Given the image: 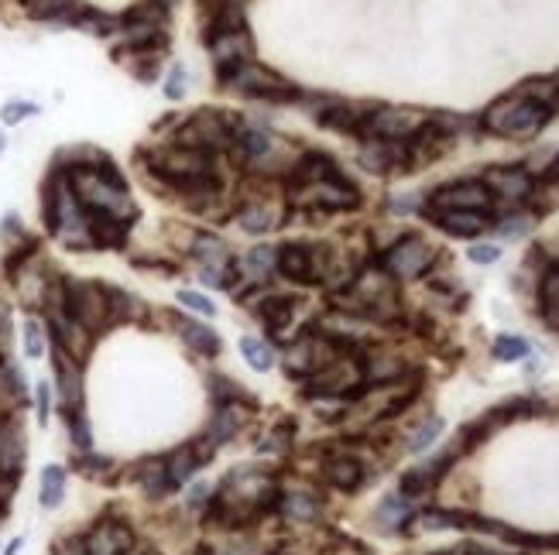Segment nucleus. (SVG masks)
<instances>
[{"instance_id": "obj_1", "label": "nucleus", "mask_w": 559, "mask_h": 555, "mask_svg": "<svg viewBox=\"0 0 559 555\" xmlns=\"http://www.w3.org/2000/svg\"><path fill=\"white\" fill-rule=\"evenodd\" d=\"M549 120H553V114H549L542 103L529 100L525 93H508L484 110L481 124H484V131L498 134V138L525 141V138H535Z\"/></svg>"}, {"instance_id": "obj_2", "label": "nucleus", "mask_w": 559, "mask_h": 555, "mask_svg": "<svg viewBox=\"0 0 559 555\" xmlns=\"http://www.w3.org/2000/svg\"><path fill=\"white\" fill-rule=\"evenodd\" d=\"M217 79L223 83V90L251 96V100H265V103H292L302 96L299 86L289 83V79H282L278 72L258 66V62H241L237 69L223 72V76H217Z\"/></svg>"}, {"instance_id": "obj_3", "label": "nucleus", "mask_w": 559, "mask_h": 555, "mask_svg": "<svg viewBox=\"0 0 559 555\" xmlns=\"http://www.w3.org/2000/svg\"><path fill=\"white\" fill-rule=\"evenodd\" d=\"M175 144L206 151V155H220V151L234 148V124L220 110H199L175 131Z\"/></svg>"}, {"instance_id": "obj_4", "label": "nucleus", "mask_w": 559, "mask_h": 555, "mask_svg": "<svg viewBox=\"0 0 559 555\" xmlns=\"http://www.w3.org/2000/svg\"><path fill=\"white\" fill-rule=\"evenodd\" d=\"M213 158L217 155H206V151H193V148H182V144H172V148L155 151V172L182 192L186 185L217 175V162H213Z\"/></svg>"}, {"instance_id": "obj_5", "label": "nucleus", "mask_w": 559, "mask_h": 555, "mask_svg": "<svg viewBox=\"0 0 559 555\" xmlns=\"http://www.w3.org/2000/svg\"><path fill=\"white\" fill-rule=\"evenodd\" d=\"M66 312L83 323L90 333H100L114 323V312H110V292L107 285H97V281H76L66 278Z\"/></svg>"}, {"instance_id": "obj_6", "label": "nucleus", "mask_w": 559, "mask_h": 555, "mask_svg": "<svg viewBox=\"0 0 559 555\" xmlns=\"http://www.w3.org/2000/svg\"><path fill=\"white\" fill-rule=\"evenodd\" d=\"M429 120V114L409 107H381L364 114L361 120V138H381V141H409L415 131Z\"/></svg>"}, {"instance_id": "obj_7", "label": "nucleus", "mask_w": 559, "mask_h": 555, "mask_svg": "<svg viewBox=\"0 0 559 555\" xmlns=\"http://www.w3.org/2000/svg\"><path fill=\"white\" fill-rule=\"evenodd\" d=\"M436 261V247L426 244L422 237H402L398 244H391L385 257H381V268L388 271L391 278H402V281H412V278H422L429 268H433Z\"/></svg>"}, {"instance_id": "obj_8", "label": "nucleus", "mask_w": 559, "mask_h": 555, "mask_svg": "<svg viewBox=\"0 0 559 555\" xmlns=\"http://www.w3.org/2000/svg\"><path fill=\"white\" fill-rule=\"evenodd\" d=\"M494 196L487 192L481 179H460L450 185H439L429 196L426 209H474V213H491Z\"/></svg>"}, {"instance_id": "obj_9", "label": "nucleus", "mask_w": 559, "mask_h": 555, "mask_svg": "<svg viewBox=\"0 0 559 555\" xmlns=\"http://www.w3.org/2000/svg\"><path fill=\"white\" fill-rule=\"evenodd\" d=\"M203 42L210 48L213 62H217V76L237 69L241 62H251V55H254V42H251V35H247V28L210 31V35H203Z\"/></svg>"}, {"instance_id": "obj_10", "label": "nucleus", "mask_w": 559, "mask_h": 555, "mask_svg": "<svg viewBox=\"0 0 559 555\" xmlns=\"http://www.w3.org/2000/svg\"><path fill=\"white\" fill-rule=\"evenodd\" d=\"M357 165L367 168L374 175H391V172H412L409 165V151H405V141H381V138H367L357 151Z\"/></svg>"}, {"instance_id": "obj_11", "label": "nucleus", "mask_w": 559, "mask_h": 555, "mask_svg": "<svg viewBox=\"0 0 559 555\" xmlns=\"http://www.w3.org/2000/svg\"><path fill=\"white\" fill-rule=\"evenodd\" d=\"M487 192H491L494 199H508V203H522V199H529L535 192V179L529 168L522 165H494L484 172Z\"/></svg>"}, {"instance_id": "obj_12", "label": "nucleus", "mask_w": 559, "mask_h": 555, "mask_svg": "<svg viewBox=\"0 0 559 555\" xmlns=\"http://www.w3.org/2000/svg\"><path fill=\"white\" fill-rule=\"evenodd\" d=\"M25 456H28L25 422H21V415H7L4 422H0V473H4V477L21 480Z\"/></svg>"}, {"instance_id": "obj_13", "label": "nucleus", "mask_w": 559, "mask_h": 555, "mask_svg": "<svg viewBox=\"0 0 559 555\" xmlns=\"http://www.w3.org/2000/svg\"><path fill=\"white\" fill-rule=\"evenodd\" d=\"M49 333H52V343L59 350H66L69 357L76 360V364H83L86 357H90L93 350V333L86 329L83 323H76L69 312H49Z\"/></svg>"}, {"instance_id": "obj_14", "label": "nucleus", "mask_w": 559, "mask_h": 555, "mask_svg": "<svg viewBox=\"0 0 559 555\" xmlns=\"http://www.w3.org/2000/svg\"><path fill=\"white\" fill-rule=\"evenodd\" d=\"M52 367H55V388L66 412H83V367L52 343Z\"/></svg>"}, {"instance_id": "obj_15", "label": "nucleus", "mask_w": 559, "mask_h": 555, "mask_svg": "<svg viewBox=\"0 0 559 555\" xmlns=\"http://www.w3.org/2000/svg\"><path fill=\"white\" fill-rule=\"evenodd\" d=\"M422 213H426L443 233L460 237V240H470V237H477V233H484L487 227H491L487 213H474V209H426L422 206Z\"/></svg>"}, {"instance_id": "obj_16", "label": "nucleus", "mask_w": 559, "mask_h": 555, "mask_svg": "<svg viewBox=\"0 0 559 555\" xmlns=\"http://www.w3.org/2000/svg\"><path fill=\"white\" fill-rule=\"evenodd\" d=\"M323 477H326V484L333 490H340V494H357L367 480V470L354 453H337L326 460Z\"/></svg>"}, {"instance_id": "obj_17", "label": "nucleus", "mask_w": 559, "mask_h": 555, "mask_svg": "<svg viewBox=\"0 0 559 555\" xmlns=\"http://www.w3.org/2000/svg\"><path fill=\"white\" fill-rule=\"evenodd\" d=\"M83 542H86V555H124L134 545V532L124 521H100Z\"/></svg>"}, {"instance_id": "obj_18", "label": "nucleus", "mask_w": 559, "mask_h": 555, "mask_svg": "<svg viewBox=\"0 0 559 555\" xmlns=\"http://www.w3.org/2000/svg\"><path fill=\"white\" fill-rule=\"evenodd\" d=\"M193 254L203 271H217V275H223V278H237L234 254H230V247L223 244L220 237L199 233V237H193Z\"/></svg>"}, {"instance_id": "obj_19", "label": "nucleus", "mask_w": 559, "mask_h": 555, "mask_svg": "<svg viewBox=\"0 0 559 555\" xmlns=\"http://www.w3.org/2000/svg\"><path fill=\"white\" fill-rule=\"evenodd\" d=\"M134 480L141 484V490H145V497H151V501H165V497L172 494V480H169V470H165V456H151V460H141L138 466H134L131 473Z\"/></svg>"}, {"instance_id": "obj_20", "label": "nucleus", "mask_w": 559, "mask_h": 555, "mask_svg": "<svg viewBox=\"0 0 559 555\" xmlns=\"http://www.w3.org/2000/svg\"><path fill=\"white\" fill-rule=\"evenodd\" d=\"M175 329H179L182 343L193 353H199V357H217L220 353V336L213 333L210 326L196 323V319H189V316H175Z\"/></svg>"}, {"instance_id": "obj_21", "label": "nucleus", "mask_w": 559, "mask_h": 555, "mask_svg": "<svg viewBox=\"0 0 559 555\" xmlns=\"http://www.w3.org/2000/svg\"><path fill=\"white\" fill-rule=\"evenodd\" d=\"M364 384L367 388H385V384H398L409 374V364L402 357H364Z\"/></svg>"}, {"instance_id": "obj_22", "label": "nucleus", "mask_w": 559, "mask_h": 555, "mask_svg": "<svg viewBox=\"0 0 559 555\" xmlns=\"http://www.w3.org/2000/svg\"><path fill=\"white\" fill-rule=\"evenodd\" d=\"M295 299H289V295H261V302H258V319L265 323L271 333H278L282 336V329L292 323V316H295Z\"/></svg>"}, {"instance_id": "obj_23", "label": "nucleus", "mask_w": 559, "mask_h": 555, "mask_svg": "<svg viewBox=\"0 0 559 555\" xmlns=\"http://www.w3.org/2000/svg\"><path fill=\"white\" fill-rule=\"evenodd\" d=\"M378 525H381V532H388V535H398V532H405V525L415 518V511H412V501L409 497H402V494H391L385 497V501L378 504Z\"/></svg>"}, {"instance_id": "obj_24", "label": "nucleus", "mask_w": 559, "mask_h": 555, "mask_svg": "<svg viewBox=\"0 0 559 555\" xmlns=\"http://www.w3.org/2000/svg\"><path fill=\"white\" fill-rule=\"evenodd\" d=\"M275 271H278V247H268V244L251 247V251H247V257L241 261V275L247 281H254V285L268 281L271 275H275Z\"/></svg>"}, {"instance_id": "obj_25", "label": "nucleus", "mask_w": 559, "mask_h": 555, "mask_svg": "<svg viewBox=\"0 0 559 555\" xmlns=\"http://www.w3.org/2000/svg\"><path fill=\"white\" fill-rule=\"evenodd\" d=\"M244 425V412L237 405H220L217 415L210 418V429H206V436H210L217 446H227V442L237 439V432H241Z\"/></svg>"}, {"instance_id": "obj_26", "label": "nucleus", "mask_w": 559, "mask_h": 555, "mask_svg": "<svg viewBox=\"0 0 559 555\" xmlns=\"http://www.w3.org/2000/svg\"><path fill=\"white\" fill-rule=\"evenodd\" d=\"M278 511L289 521H299V525H309V521L319 518V497L309 494V490H292V494H282V504Z\"/></svg>"}, {"instance_id": "obj_27", "label": "nucleus", "mask_w": 559, "mask_h": 555, "mask_svg": "<svg viewBox=\"0 0 559 555\" xmlns=\"http://www.w3.org/2000/svg\"><path fill=\"white\" fill-rule=\"evenodd\" d=\"M199 456H196V449L189 446H179V449H172L169 456H165V470H169V480H172V487H182V484H189V480L196 477V470H199Z\"/></svg>"}, {"instance_id": "obj_28", "label": "nucleus", "mask_w": 559, "mask_h": 555, "mask_svg": "<svg viewBox=\"0 0 559 555\" xmlns=\"http://www.w3.org/2000/svg\"><path fill=\"white\" fill-rule=\"evenodd\" d=\"M0 398H7L11 405H25L28 401V384L18 364H11V357H0Z\"/></svg>"}, {"instance_id": "obj_29", "label": "nucleus", "mask_w": 559, "mask_h": 555, "mask_svg": "<svg viewBox=\"0 0 559 555\" xmlns=\"http://www.w3.org/2000/svg\"><path fill=\"white\" fill-rule=\"evenodd\" d=\"M237 223H241L244 233H268L271 227H278V216H275V209L265 203H247L241 206V213H237Z\"/></svg>"}, {"instance_id": "obj_30", "label": "nucleus", "mask_w": 559, "mask_h": 555, "mask_svg": "<svg viewBox=\"0 0 559 555\" xmlns=\"http://www.w3.org/2000/svg\"><path fill=\"white\" fill-rule=\"evenodd\" d=\"M62 497H66V470L52 463L42 470V508H59Z\"/></svg>"}, {"instance_id": "obj_31", "label": "nucleus", "mask_w": 559, "mask_h": 555, "mask_svg": "<svg viewBox=\"0 0 559 555\" xmlns=\"http://www.w3.org/2000/svg\"><path fill=\"white\" fill-rule=\"evenodd\" d=\"M433 487H436V480L429 477L422 466H412V470H405L402 480H398V494L409 497V501H415V497H426Z\"/></svg>"}, {"instance_id": "obj_32", "label": "nucleus", "mask_w": 559, "mask_h": 555, "mask_svg": "<svg viewBox=\"0 0 559 555\" xmlns=\"http://www.w3.org/2000/svg\"><path fill=\"white\" fill-rule=\"evenodd\" d=\"M241 353H244V360L251 364V370H271V364H275V353H271V347L261 336H244L241 340Z\"/></svg>"}, {"instance_id": "obj_33", "label": "nucleus", "mask_w": 559, "mask_h": 555, "mask_svg": "<svg viewBox=\"0 0 559 555\" xmlns=\"http://www.w3.org/2000/svg\"><path fill=\"white\" fill-rule=\"evenodd\" d=\"M66 429H69V442H73L79 453H90V449H93V432H90L86 415L83 412H66Z\"/></svg>"}, {"instance_id": "obj_34", "label": "nucleus", "mask_w": 559, "mask_h": 555, "mask_svg": "<svg viewBox=\"0 0 559 555\" xmlns=\"http://www.w3.org/2000/svg\"><path fill=\"white\" fill-rule=\"evenodd\" d=\"M532 220H535L532 213H522V209H515V213L501 216V220L494 223V227H498V233H501L505 240H522L525 233L532 230Z\"/></svg>"}, {"instance_id": "obj_35", "label": "nucleus", "mask_w": 559, "mask_h": 555, "mask_svg": "<svg viewBox=\"0 0 559 555\" xmlns=\"http://www.w3.org/2000/svg\"><path fill=\"white\" fill-rule=\"evenodd\" d=\"M69 21L79 24V28H86L90 35H114V31H117V21L107 18V14H100V11H93V7H90V11L73 14Z\"/></svg>"}, {"instance_id": "obj_36", "label": "nucleus", "mask_w": 559, "mask_h": 555, "mask_svg": "<svg viewBox=\"0 0 559 555\" xmlns=\"http://www.w3.org/2000/svg\"><path fill=\"white\" fill-rule=\"evenodd\" d=\"M292 436H295V422H292V418H285V422H278L275 429H271L268 436L261 439L258 449H261V453H285Z\"/></svg>"}, {"instance_id": "obj_37", "label": "nucleus", "mask_w": 559, "mask_h": 555, "mask_svg": "<svg viewBox=\"0 0 559 555\" xmlns=\"http://www.w3.org/2000/svg\"><path fill=\"white\" fill-rule=\"evenodd\" d=\"M28 4H31V14H35V18L52 21V18H73L76 0H28Z\"/></svg>"}, {"instance_id": "obj_38", "label": "nucleus", "mask_w": 559, "mask_h": 555, "mask_svg": "<svg viewBox=\"0 0 559 555\" xmlns=\"http://www.w3.org/2000/svg\"><path fill=\"white\" fill-rule=\"evenodd\" d=\"M439 432H443V418H426L409 436V449L412 453H422V449H429L439 439Z\"/></svg>"}, {"instance_id": "obj_39", "label": "nucleus", "mask_w": 559, "mask_h": 555, "mask_svg": "<svg viewBox=\"0 0 559 555\" xmlns=\"http://www.w3.org/2000/svg\"><path fill=\"white\" fill-rule=\"evenodd\" d=\"M494 357L522 360V357H529V343H525L522 336H498V340H494Z\"/></svg>"}, {"instance_id": "obj_40", "label": "nucleus", "mask_w": 559, "mask_h": 555, "mask_svg": "<svg viewBox=\"0 0 559 555\" xmlns=\"http://www.w3.org/2000/svg\"><path fill=\"white\" fill-rule=\"evenodd\" d=\"M76 466L83 477H93V480H107V470L114 463L107 460V456H97V453H79L76 456Z\"/></svg>"}, {"instance_id": "obj_41", "label": "nucleus", "mask_w": 559, "mask_h": 555, "mask_svg": "<svg viewBox=\"0 0 559 555\" xmlns=\"http://www.w3.org/2000/svg\"><path fill=\"white\" fill-rule=\"evenodd\" d=\"M25 353L31 360H38L45 353V326L38 319H28L25 323Z\"/></svg>"}, {"instance_id": "obj_42", "label": "nucleus", "mask_w": 559, "mask_h": 555, "mask_svg": "<svg viewBox=\"0 0 559 555\" xmlns=\"http://www.w3.org/2000/svg\"><path fill=\"white\" fill-rule=\"evenodd\" d=\"M31 114H38V107L35 103H25V100H11V103H4V110H0L4 124H21V120L31 117Z\"/></svg>"}, {"instance_id": "obj_43", "label": "nucleus", "mask_w": 559, "mask_h": 555, "mask_svg": "<svg viewBox=\"0 0 559 555\" xmlns=\"http://www.w3.org/2000/svg\"><path fill=\"white\" fill-rule=\"evenodd\" d=\"M179 305L199 312V316H217V305L206 299V295H199V292H179Z\"/></svg>"}, {"instance_id": "obj_44", "label": "nucleus", "mask_w": 559, "mask_h": 555, "mask_svg": "<svg viewBox=\"0 0 559 555\" xmlns=\"http://www.w3.org/2000/svg\"><path fill=\"white\" fill-rule=\"evenodd\" d=\"M186 90H189V72L182 66H175L169 72V83H165V96H169V100H182Z\"/></svg>"}, {"instance_id": "obj_45", "label": "nucleus", "mask_w": 559, "mask_h": 555, "mask_svg": "<svg viewBox=\"0 0 559 555\" xmlns=\"http://www.w3.org/2000/svg\"><path fill=\"white\" fill-rule=\"evenodd\" d=\"M11 333H14V323H11V305L0 302V357H7V350H11Z\"/></svg>"}, {"instance_id": "obj_46", "label": "nucleus", "mask_w": 559, "mask_h": 555, "mask_svg": "<svg viewBox=\"0 0 559 555\" xmlns=\"http://www.w3.org/2000/svg\"><path fill=\"white\" fill-rule=\"evenodd\" d=\"M467 257H470L474 264H494V261L501 257V247H498V244H474V247L467 251Z\"/></svg>"}, {"instance_id": "obj_47", "label": "nucleus", "mask_w": 559, "mask_h": 555, "mask_svg": "<svg viewBox=\"0 0 559 555\" xmlns=\"http://www.w3.org/2000/svg\"><path fill=\"white\" fill-rule=\"evenodd\" d=\"M213 555H261V549L251 538H237V542H230V545H220Z\"/></svg>"}, {"instance_id": "obj_48", "label": "nucleus", "mask_w": 559, "mask_h": 555, "mask_svg": "<svg viewBox=\"0 0 559 555\" xmlns=\"http://www.w3.org/2000/svg\"><path fill=\"white\" fill-rule=\"evenodd\" d=\"M14 490H18V480H14V477H4V473H0V518H4V514L11 511Z\"/></svg>"}, {"instance_id": "obj_49", "label": "nucleus", "mask_w": 559, "mask_h": 555, "mask_svg": "<svg viewBox=\"0 0 559 555\" xmlns=\"http://www.w3.org/2000/svg\"><path fill=\"white\" fill-rule=\"evenodd\" d=\"M55 555H86V542L83 538H66V542L55 545Z\"/></svg>"}, {"instance_id": "obj_50", "label": "nucleus", "mask_w": 559, "mask_h": 555, "mask_svg": "<svg viewBox=\"0 0 559 555\" xmlns=\"http://www.w3.org/2000/svg\"><path fill=\"white\" fill-rule=\"evenodd\" d=\"M35 401H38V422H49V384H38L35 391Z\"/></svg>"}, {"instance_id": "obj_51", "label": "nucleus", "mask_w": 559, "mask_h": 555, "mask_svg": "<svg viewBox=\"0 0 559 555\" xmlns=\"http://www.w3.org/2000/svg\"><path fill=\"white\" fill-rule=\"evenodd\" d=\"M391 209L395 213H415V209H422L419 196H402V199H391Z\"/></svg>"}, {"instance_id": "obj_52", "label": "nucleus", "mask_w": 559, "mask_h": 555, "mask_svg": "<svg viewBox=\"0 0 559 555\" xmlns=\"http://www.w3.org/2000/svg\"><path fill=\"white\" fill-rule=\"evenodd\" d=\"M206 501H210V487L206 484L193 487V494H189V508H203Z\"/></svg>"}, {"instance_id": "obj_53", "label": "nucleus", "mask_w": 559, "mask_h": 555, "mask_svg": "<svg viewBox=\"0 0 559 555\" xmlns=\"http://www.w3.org/2000/svg\"><path fill=\"white\" fill-rule=\"evenodd\" d=\"M542 182H546V185H559V155H556V162L549 165V172L542 175Z\"/></svg>"}, {"instance_id": "obj_54", "label": "nucleus", "mask_w": 559, "mask_h": 555, "mask_svg": "<svg viewBox=\"0 0 559 555\" xmlns=\"http://www.w3.org/2000/svg\"><path fill=\"white\" fill-rule=\"evenodd\" d=\"M436 555H474V549H470V545H457V549H443Z\"/></svg>"}, {"instance_id": "obj_55", "label": "nucleus", "mask_w": 559, "mask_h": 555, "mask_svg": "<svg viewBox=\"0 0 559 555\" xmlns=\"http://www.w3.org/2000/svg\"><path fill=\"white\" fill-rule=\"evenodd\" d=\"M124 555H158V552L148 549V545H131V549H127Z\"/></svg>"}, {"instance_id": "obj_56", "label": "nucleus", "mask_w": 559, "mask_h": 555, "mask_svg": "<svg viewBox=\"0 0 559 555\" xmlns=\"http://www.w3.org/2000/svg\"><path fill=\"white\" fill-rule=\"evenodd\" d=\"M474 555H511V552H494V549H484V545H470Z\"/></svg>"}, {"instance_id": "obj_57", "label": "nucleus", "mask_w": 559, "mask_h": 555, "mask_svg": "<svg viewBox=\"0 0 559 555\" xmlns=\"http://www.w3.org/2000/svg\"><path fill=\"white\" fill-rule=\"evenodd\" d=\"M151 4H155V7H158V11H169V7L175 4V0H151Z\"/></svg>"}, {"instance_id": "obj_58", "label": "nucleus", "mask_w": 559, "mask_h": 555, "mask_svg": "<svg viewBox=\"0 0 559 555\" xmlns=\"http://www.w3.org/2000/svg\"><path fill=\"white\" fill-rule=\"evenodd\" d=\"M21 549V538H14V542L11 545H7V549H4V555H14V552H18Z\"/></svg>"}, {"instance_id": "obj_59", "label": "nucleus", "mask_w": 559, "mask_h": 555, "mask_svg": "<svg viewBox=\"0 0 559 555\" xmlns=\"http://www.w3.org/2000/svg\"><path fill=\"white\" fill-rule=\"evenodd\" d=\"M4 144H7V141H4V134H0V151H4Z\"/></svg>"}, {"instance_id": "obj_60", "label": "nucleus", "mask_w": 559, "mask_h": 555, "mask_svg": "<svg viewBox=\"0 0 559 555\" xmlns=\"http://www.w3.org/2000/svg\"><path fill=\"white\" fill-rule=\"evenodd\" d=\"M556 79H559V76H556Z\"/></svg>"}]
</instances>
